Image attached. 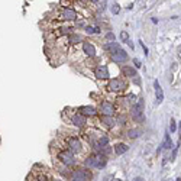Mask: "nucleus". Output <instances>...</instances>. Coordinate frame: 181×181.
<instances>
[{
    "instance_id": "5",
    "label": "nucleus",
    "mask_w": 181,
    "mask_h": 181,
    "mask_svg": "<svg viewBox=\"0 0 181 181\" xmlns=\"http://www.w3.org/2000/svg\"><path fill=\"white\" fill-rule=\"evenodd\" d=\"M68 151H71L72 154H78V152H81V149H83V145H81V141L75 138V136H72V138H68Z\"/></svg>"
},
{
    "instance_id": "1",
    "label": "nucleus",
    "mask_w": 181,
    "mask_h": 181,
    "mask_svg": "<svg viewBox=\"0 0 181 181\" xmlns=\"http://www.w3.org/2000/svg\"><path fill=\"white\" fill-rule=\"evenodd\" d=\"M107 164V156L103 152H97V154H91L85 158L84 167L89 169H100L104 168Z\"/></svg>"
},
{
    "instance_id": "27",
    "label": "nucleus",
    "mask_w": 181,
    "mask_h": 181,
    "mask_svg": "<svg viewBox=\"0 0 181 181\" xmlns=\"http://www.w3.org/2000/svg\"><path fill=\"white\" fill-rule=\"evenodd\" d=\"M106 38L109 39V41H112V42H113V41H115V35H113V32H109L107 35H106Z\"/></svg>"
},
{
    "instance_id": "9",
    "label": "nucleus",
    "mask_w": 181,
    "mask_h": 181,
    "mask_svg": "<svg viewBox=\"0 0 181 181\" xmlns=\"http://www.w3.org/2000/svg\"><path fill=\"white\" fill-rule=\"evenodd\" d=\"M94 74H96V77L100 78V80H106V78L110 77L109 68H107L106 65H99L96 68V71H94Z\"/></svg>"
},
{
    "instance_id": "3",
    "label": "nucleus",
    "mask_w": 181,
    "mask_h": 181,
    "mask_svg": "<svg viewBox=\"0 0 181 181\" xmlns=\"http://www.w3.org/2000/svg\"><path fill=\"white\" fill-rule=\"evenodd\" d=\"M132 117H133L135 120H138V122H143L145 116H143V102H142V99H139V102L132 106Z\"/></svg>"
},
{
    "instance_id": "17",
    "label": "nucleus",
    "mask_w": 181,
    "mask_h": 181,
    "mask_svg": "<svg viewBox=\"0 0 181 181\" xmlns=\"http://www.w3.org/2000/svg\"><path fill=\"white\" fill-rule=\"evenodd\" d=\"M100 120H102V123H104L107 128H113V126L117 123V120L113 116H104V115H102Z\"/></svg>"
},
{
    "instance_id": "4",
    "label": "nucleus",
    "mask_w": 181,
    "mask_h": 181,
    "mask_svg": "<svg viewBox=\"0 0 181 181\" xmlns=\"http://www.w3.org/2000/svg\"><path fill=\"white\" fill-rule=\"evenodd\" d=\"M110 58H112V61L113 62H116V64H123L125 61H128V54H126V51L125 49H122V48H119L117 51H115L113 54H110Z\"/></svg>"
},
{
    "instance_id": "30",
    "label": "nucleus",
    "mask_w": 181,
    "mask_h": 181,
    "mask_svg": "<svg viewBox=\"0 0 181 181\" xmlns=\"http://www.w3.org/2000/svg\"><path fill=\"white\" fill-rule=\"evenodd\" d=\"M133 181H145L142 178V177H135V178H133Z\"/></svg>"
},
{
    "instance_id": "29",
    "label": "nucleus",
    "mask_w": 181,
    "mask_h": 181,
    "mask_svg": "<svg viewBox=\"0 0 181 181\" xmlns=\"http://www.w3.org/2000/svg\"><path fill=\"white\" fill-rule=\"evenodd\" d=\"M71 181H87V180H84V178H78V177H72Z\"/></svg>"
},
{
    "instance_id": "18",
    "label": "nucleus",
    "mask_w": 181,
    "mask_h": 181,
    "mask_svg": "<svg viewBox=\"0 0 181 181\" xmlns=\"http://www.w3.org/2000/svg\"><path fill=\"white\" fill-rule=\"evenodd\" d=\"M162 149L168 151V149H173V141H171V136H169L168 132H165V138H164V142H162Z\"/></svg>"
},
{
    "instance_id": "10",
    "label": "nucleus",
    "mask_w": 181,
    "mask_h": 181,
    "mask_svg": "<svg viewBox=\"0 0 181 181\" xmlns=\"http://www.w3.org/2000/svg\"><path fill=\"white\" fill-rule=\"evenodd\" d=\"M71 122L74 123L77 128H83L85 125V116L81 115V113H75V115L71 117Z\"/></svg>"
},
{
    "instance_id": "8",
    "label": "nucleus",
    "mask_w": 181,
    "mask_h": 181,
    "mask_svg": "<svg viewBox=\"0 0 181 181\" xmlns=\"http://www.w3.org/2000/svg\"><path fill=\"white\" fill-rule=\"evenodd\" d=\"M100 112H102V115L104 116H113V113H115V106L110 103V102H102L100 104Z\"/></svg>"
},
{
    "instance_id": "19",
    "label": "nucleus",
    "mask_w": 181,
    "mask_h": 181,
    "mask_svg": "<svg viewBox=\"0 0 181 181\" xmlns=\"http://www.w3.org/2000/svg\"><path fill=\"white\" fill-rule=\"evenodd\" d=\"M68 42L72 44V45H75V44H80V42H83V38L77 35V33H71L70 36H68Z\"/></svg>"
},
{
    "instance_id": "33",
    "label": "nucleus",
    "mask_w": 181,
    "mask_h": 181,
    "mask_svg": "<svg viewBox=\"0 0 181 181\" xmlns=\"http://www.w3.org/2000/svg\"><path fill=\"white\" fill-rule=\"evenodd\" d=\"M52 181H59V180H52Z\"/></svg>"
},
{
    "instance_id": "23",
    "label": "nucleus",
    "mask_w": 181,
    "mask_h": 181,
    "mask_svg": "<svg viewBox=\"0 0 181 181\" xmlns=\"http://www.w3.org/2000/svg\"><path fill=\"white\" fill-rule=\"evenodd\" d=\"M119 7H120V6H119L117 3H115V5L112 6V13H113V15H117V13H119V10H120Z\"/></svg>"
},
{
    "instance_id": "16",
    "label": "nucleus",
    "mask_w": 181,
    "mask_h": 181,
    "mask_svg": "<svg viewBox=\"0 0 181 181\" xmlns=\"http://www.w3.org/2000/svg\"><path fill=\"white\" fill-rule=\"evenodd\" d=\"M128 151H129V146H128L126 143L119 142L115 145V154H116V155H123V154H126Z\"/></svg>"
},
{
    "instance_id": "7",
    "label": "nucleus",
    "mask_w": 181,
    "mask_h": 181,
    "mask_svg": "<svg viewBox=\"0 0 181 181\" xmlns=\"http://www.w3.org/2000/svg\"><path fill=\"white\" fill-rule=\"evenodd\" d=\"M72 177H78V178H84V180H91V171L89 168H77L72 171Z\"/></svg>"
},
{
    "instance_id": "21",
    "label": "nucleus",
    "mask_w": 181,
    "mask_h": 181,
    "mask_svg": "<svg viewBox=\"0 0 181 181\" xmlns=\"http://www.w3.org/2000/svg\"><path fill=\"white\" fill-rule=\"evenodd\" d=\"M128 136H129L130 139H136V138L141 136V130L139 129H130V130H128Z\"/></svg>"
},
{
    "instance_id": "34",
    "label": "nucleus",
    "mask_w": 181,
    "mask_h": 181,
    "mask_svg": "<svg viewBox=\"0 0 181 181\" xmlns=\"http://www.w3.org/2000/svg\"><path fill=\"white\" fill-rule=\"evenodd\" d=\"M180 52H181V48H180Z\"/></svg>"
},
{
    "instance_id": "32",
    "label": "nucleus",
    "mask_w": 181,
    "mask_h": 181,
    "mask_svg": "<svg viewBox=\"0 0 181 181\" xmlns=\"http://www.w3.org/2000/svg\"><path fill=\"white\" fill-rule=\"evenodd\" d=\"M93 2H100V0H93Z\"/></svg>"
},
{
    "instance_id": "2",
    "label": "nucleus",
    "mask_w": 181,
    "mask_h": 181,
    "mask_svg": "<svg viewBox=\"0 0 181 181\" xmlns=\"http://www.w3.org/2000/svg\"><path fill=\"white\" fill-rule=\"evenodd\" d=\"M58 159L64 167H74L75 165V158L71 151H61L58 154Z\"/></svg>"
},
{
    "instance_id": "15",
    "label": "nucleus",
    "mask_w": 181,
    "mask_h": 181,
    "mask_svg": "<svg viewBox=\"0 0 181 181\" xmlns=\"http://www.w3.org/2000/svg\"><path fill=\"white\" fill-rule=\"evenodd\" d=\"M83 51H84V54L87 57H94L96 55V48L90 42H84L83 44Z\"/></svg>"
},
{
    "instance_id": "25",
    "label": "nucleus",
    "mask_w": 181,
    "mask_h": 181,
    "mask_svg": "<svg viewBox=\"0 0 181 181\" xmlns=\"http://www.w3.org/2000/svg\"><path fill=\"white\" fill-rule=\"evenodd\" d=\"M133 64H135V68H141V67H142V64H141V61H139L138 58L133 59Z\"/></svg>"
},
{
    "instance_id": "14",
    "label": "nucleus",
    "mask_w": 181,
    "mask_h": 181,
    "mask_svg": "<svg viewBox=\"0 0 181 181\" xmlns=\"http://www.w3.org/2000/svg\"><path fill=\"white\" fill-rule=\"evenodd\" d=\"M122 71H123V74H125V77L133 78V77L138 75L136 68H135V67H132V65H125V67H122Z\"/></svg>"
},
{
    "instance_id": "26",
    "label": "nucleus",
    "mask_w": 181,
    "mask_h": 181,
    "mask_svg": "<svg viewBox=\"0 0 181 181\" xmlns=\"http://www.w3.org/2000/svg\"><path fill=\"white\" fill-rule=\"evenodd\" d=\"M169 125H171V132H175V130H177V126H175L174 119H171V123H169Z\"/></svg>"
},
{
    "instance_id": "24",
    "label": "nucleus",
    "mask_w": 181,
    "mask_h": 181,
    "mask_svg": "<svg viewBox=\"0 0 181 181\" xmlns=\"http://www.w3.org/2000/svg\"><path fill=\"white\" fill-rule=\"evenodd\" d=\"M120 39H122L123 42H128V41H129V35L126 32H122L120 33Z\"/></svg>"
},
{
    "instance_id": "11",
    "label": "nucleus",
    "mask_w": 181,
    "mask_h": 181,
    "mask_svg": "<svg viewBox=\"0 0 181 181\" xmlns=\"http://www.w3.org/2000/svg\"><path fill=\"white\" fill-rule=\"evenodd\" d=\"M154 89H155V96H156V103L161 104L162 100H164V91L161 89V84L158 83V80L154 81Z\"/></svg>"
},
{
    "instance_id": "13",
    "label": "nucleus",
    "mask_w": 181,
    "mask_h": 181,
    "mask_svg": "<svg viewBox=\"0 0 181 181\" xmlns=\"http://www.w3.org/2000/svg\"><path fill=\"white\" fill-rule=\"evenodd\" d=\"M61 18H62V20H68V22H71V20H75L77 13H75L74 9H64V12H62V15H61Z\"/></svg>"
},
{
    "instance_id": "28",
    "label": "nucleus",
    "mask_w": 181,
    "mask_h": 181,
    "mask_svg": "<svg viewBox=\"0 0 181 181\" xmlns=\"http://www.w3.org/2000/svg\"><path fill=\"white\" fill-rule=\"evenodd\" d=\"M139 42H141V41H139ZM141 46H142V48H143V52H145V55H148V48H146V46H145V45H143V42H141Z\"/></svg>"
},
{
    "instance_id": "31",
    "label": "nucleus",
    "mask_w": 181,
    "mask_h": 181,
    "mask_svg": "<svg viewBox=\"0 0 181 181\" xmlns=\"http://www.w3.org/2000/svg\"><path fill=\"white\" fill-rule=\"evenodd\" d=\"M178 133H180V142H181V122H180V125H178Z\"/></svg>"
},
{
    "instance_id": "20",
    "label": "nucleus",
    "mask_w": 181,
    "mask_h": 181,
    "mask_svg": "<svg viewBox=\"0 0 181 181\" xmlns=\"http://www.w3.org/2000/svg\"><path fill=\"white\" fill-rule=\"evenodd\" d=\"M119 48H120V46L117 45L116 42H109V44H106V45H104V49H107L109 54H113V52L117 51Z\"/></svg>"
},
{
    "instance_id": "12",
    "label": "nucleus",
    "mask_w": 181,
    "mask_h": 181,
    "mask_svg": "<svg viewBox=\"0 0 181 181\" xmlns=\"http://www.w3.org/2000/svg\"><path fill=\"white\" fill-rule=\"evenodd\" d=\"M78 110H80V113H81V115H84L85 117H87V116L91 117V116H96V115H97V110L94 109L93 106H81Z\"/></svg>"
},
{
    "instance_id": "6",
    "label": "nucleus",
    "mask_w": 181,
    "mask_h": 181,
    "mask_svg": "<svg viewBox=\"0 0 181 181\" xmlns=\"http://www.w3.org/2000/svg\"><path fill=\"white\" fill-rule=\"evenodd\" d=\"M109 90L110 91H122L126 89V84H125V81L123 80H120V78H112L109 81Z\"/></svg>"
},
{
    "instance_id": "22",
    "label": "nucleus",
    "mask_w": 181,
    "mask_h": 181,
    "mask_svg": "<svg viewBox=\"0 0 181 181\" xmlns=\"http://www.w3.org/2000/svg\"><path fill=\"white\" fill-rule=\"evenodd\" d=\"M85 32L89 35H93V33H100V28H93V26H87L85 28Z\"/></svg>"
}]
</instances>
